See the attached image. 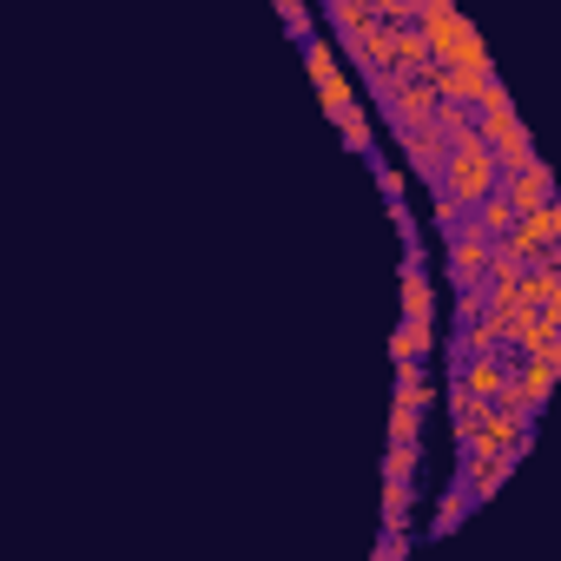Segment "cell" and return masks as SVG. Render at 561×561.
I'll list each match as a JSON object with an SVG mask.
<instances>
[{
  "label": "cell",
  "mask_w": 561,
  "mask_h": 561,
  "mask_svg": "<svg viewBox=\"0 0 561 561\" xmlns=\"http://www.w3.org/2000/svg\"><path fill=\"white\" fill-rule=\"evenodd\" d=\"M416 443H423V416L390 403V449H416Z\"/></svg>",
  "instance_id": "e0dca14e"
},
{
  "label": "cell",
  "mask_w": 561,
  "mask_h": 561,
  "mask_svg": "<svg viewBox=\"0 0 561 561\" xmlns=\"http://www.w3.org/2000/svg\"><path fill=\"white\" fill-rule=\"evenodd\" d=\"M410 502L416 482H383V535H410Z\"/></svg>",
  "instance_id": "4fadbf2b"
},
{
  "label": "cell",
  "mask_w": 561,
  "mask_h": 561,
  "mask_svg": "<svg viewBox=\"0 0 561 561\" xmlns=\"http://www.w3.org/2000/svg\"><path fill=\"white\" fill-rule=\"evenodd\" d=\"M548 344H554V324H548L541 311H515V318H508V351H515L522 364H528V357H541Z\"/></svg>",
  "instance_id": "ba28073f"
},
{
  "label": "cell",
  "mask_w": 561,
  "mask_h": 561,
  "mask_svg": "<svg viewBox=\"0 0 561 561\" xmlns=\"http://www.w3.org/2000/svg\"><path fill=\"white\" fill-rule=\"evenodd\" d=\"M430 218H436V231H443V238H456V231L469 225V211H462L449 192H430Z\"/></svg>",
  "instance_id": "ac0fdd59"
},
{
  "label": "cell",
  "mask_w": 561,
  "mask_h": 561,
  "mask_svg": "<svg viewBox=\"0 0 561 561\" xmlns=\"http://www.w3.org/2000/svg\"><path fill=\"white\" fill-rule=\"evenodd\" d=\"M469 218H476V231H482V238H489V244H502V238H508V231H515V225H522V211H515V205H508V192H495V198H489V205H476V211H469Z\"/></svg>",
  "instance_id": "8fae6325"
},
{
  "label": "cell",
  "mask_w": 561,
  "mask_h": 561,
  "mask_svg": "<svg viewBox=\"0 0 561 561\" xmlns=\"http://www.w3.org/2000/svg\"><path fill=\"white\" fill-rule=\"evenodd\" d=\"M318 100H324V113L337 119V133H344L351 119H364V113H370V106H357V87H351V73H337V80H324V87H318Z\"/></svg>",
  "instance_id": "30bf717a"
},
{
  "label": "cell",
  "mask_w": 561,
  "mask_h": 561,
  "mask_svg": "<svg viewBox=\"0 0 561 561\" xmlns=\"http://www.w3.org/2000/svg\"><path fill=\"white\" fill-rule=\"evenodd\" d=\"M298 54H305V67H311V80H318V87L344 73V67H337V54H344V47H337V34H311Z\"/></svg>",
  "instance_id": "7c38bea8"
},
{
  "label": "cell",
  "mask_w": 561,
  "mask_h": 561,
  "mask_svg": "<svg viewBox=\"0 0 561 561\" xmlns=\"http://www.w3.org/2000/svg\"><path fill=\"white\" fill-rule=\"evenodd\" d=\"M423 469V443L416 449H383V482H416Z\"/></svg>",
  "instance_id": "d6986e66"
},
{
  "label": "cell",
  "mask_w": 561,
  "mask_h": 561,
  "mask_svg": "<svg viewBox=\"0 0 561 561\" xmlns=\"http://www.w3.org/2000/svg\"><path fill=\"white\" fill-rule=\"evenodd\" d=\"M277 21H285L298 41H311V8H305V0H277Z\"/></svg>",
  "instance_id": "ffe728a7"
},
{
  "label": "cell",
  "mask_w": 561,
  "mask_h": 561,
  "mask_svg": "<svg viewBox=\"0 0 561 561\" xmlns=\"http://www.w3.org/2000/svg\"><path fill=\"white\" fill-rule=\"evenodd\" d=\"M436 113H443V100H436V87L423 80V87H410L383 119H390V133H397V139H416V133H436Z\"/></svg>",
  "instance_id": "277c9868"
},
{
  "label": "cell",
  "mask_w": 561,
  "mask_h": 561,
  "mask_svg": "<svg viewBox=\"0 0 561 561\" xmlns=\"http://www.w3.org/2000/svg\"><path fill=\"white\" fill-rule=\"evenodd\" d=\"M403 324H436V291H430V264L423 244H403Z\"/></svg>",
  "instance_id": "3957f363"
},
{
  "label": "cell",
  "mask_w": 561,
  "mask_h": 561,
  "mask_svg": "<svg viewBox=\"0 0 561 561\" xmlns=\"http://www.w3.org/2000/svg\"><path fill=\"white\" fill-rule=\"evenodd\" d=\"M443 192H449L462 211H476V205H489V198L502 192V165H495V152H489L482 133H469V139L449 152V179H443Z\"/></svg>",
  "instance_id": "6da1fadb"
},
{
  "label": "cell",
  "mask_w": 561,
  "mask_h": 561,
  "mask_svg": "<svg viewBox=\"0 0 561 561\" xmlns=\"http://www.w3.org/2000/svg\"><path fill=\"white\" fill-rule=\"evenodd\" d=\"M561 305V271H528L522 277V311H548Z\"/></svg>",
  "instance_id": "9a60e30c"
},
{
  "label": "cell",
  "mask_w": 561,
  "mask_h": 561,
  "mask_svg": "<svg viewBox=\"0 0 561 561\" xmlns=\"http://www.w3.org/2000/svg\"><path fill=\"white\" fill-rule=\"evenodd\" d=\"M390 403L430 416V410H436V377H430V370H423V377H397V397H390Z\"/></svg>",
  "instance_id": "2e32d148"
},
{
  "label": "cell",
  "mask_w": 561,
  "mask_h": 561,
  "mask_svg": "<svg viewBox=\"0 0 561 561\" xmlns=\"http://www.w3.org/2000/svg\"><path fill=\"white\" fill-rule=\"evenodd\" d=\"M476 502H469V489H462V476L443 489V502H436V515H430V535H449V528H462V515H469Z\"/></svg>",
  "instance_id": "5bb4252c"
},
{
  "label": "cell",
  "mask_w": 561,
  "mask_h": 561,
  "mask_svg": "<svg viewBox=\"0 0 561 561\" xmlns=\"http://www.w3.org/2000/svg\"><path fill=\"white\" fill-rule=\"evenodd\" d=\"M443 257H449V285H456V298H469V291H482V285H489V257H495V244H489V238L476 231V218H469V225L449 238V251H443Z\"/></svg>",
  "instance_id": "7a4b0ae2"
},
{
  "label": "cell",
  "mask_w": 561,
  "mask_h": 561,
  "mask_svg": "<svg viewBox=\"0 0 561 561\" xmlns=\"http://www.w3.org/2000/svg\"><path fill=\"white\" fill-rule=\"evenodd\" d=\"M436 351V324H397L390 337V370H423Z\"/></svg>",
  "instance_id": "52a82bcc"
},
{
  "label": "cell",
  "mask_w": 561,
  "mask_h": 561,
  "mask_svg": "<svg viewBox=\"0 0 561 561\" xmlns=\"http://www.w3.org/2000/svg\"><path fill=\"white\" fill-rule=\"evenodd\" d=\"M397 146H403L410 172H416L430 192H443V179H449V146H443L436 133H416V139H397Z\"/></svg>",
  "instance_id": "8992f818"
},
{
  "label": "cell",
  "mask_w": 561,
  "mask_h": 561,
  "mask_svg": "<svg viewBox=\"0 0 561 561\" xmlns=\"http://www.w3.org/2000/svg\"><path fill=\"white\" fill-rule=\"evenodd\" d=\"M403 554H410V535H383L377 541V561H403Z\"/></svg>",
  "instance_id": "603a6c76"
},
{
  "label": "cell",
  "mask_w": 561,
  "mask_h": 561,
  "mask_svg": "<svg viewBox=\"0 0 561 561\" xmlns=\"http://www.w3.org/2000/svg\"><path fill=\"white\" fill-rule=\"evenodd\" d=\"M344 146H351V152H370V113H364V119H351V126H344Z\"/></svg>",
  "instance_id": "7402d4cb"
},
{
  "label": "cell",
  "mask_w": 561,
  "mask_h": 561,
  "mask_svg": "<svg viewBox=\"0 0 561 561\" xmlns=\"http://www.w3.org/2000/svg\"><path fill=\"white\" fill-rule=\"evenodd\" d=\"M370 172H377V192H383L390 205H403V172H397V165H383V159H370Z\"/></svg>",
  "instance_id": "44dd1931"
},
{
  "label": "cell",
  "mask_w": 561,
  "mask_h": 561,
  "mask_svg": "<svg viewBox=\"0 0 561 561\" xmlns=\"http://www.w3.org/2000/svg\"><path fill=\"white\" fill-rule=\"evenodd\" d=\"M324 21H331L337 41H357V34L377 27V8H370V0H324Z\"/></svg>",
  "instance_id": "9c48e42d"
},
{
  "label": "cell",
  "mask_w": 561,
  "mask_h": 561,
  "mask_svg": "<svg viewBox=\"0 0 561 561\" xmlns=\"http://www.w3.org/2000/svg\"><path fill=\"white\" fill-rule=\"evenodd\" d=\"M502 192H508V205H515L522 218H541V211L561 198V192H554V165H548V159H535L522 179H502Z\"/></svg>",
  "instance_id": "5b68a950"
}]
</instances>
